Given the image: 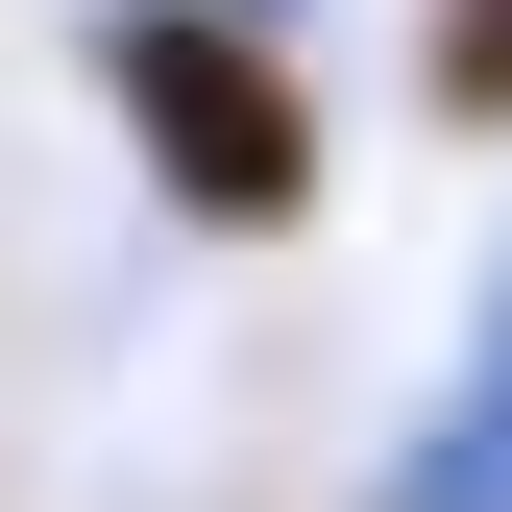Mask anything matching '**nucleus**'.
<instances>
[{"instance_id": "7ed1b4c3", "label": "nucleus", "mask_w": 512, "mask_h": 512, "mask_svg": "<svg viewBox=\"0 0 512 512\" xmlns=\"http://www.w3.org/2000/svg\"><path fill=\"white\" fill-rule=\"evenodd\" d=\"M415 74H439V122H512V0H439Z\"/></svg>"}, {"instance_id": "f03ea898", "label": "nucleus", "mask_w": 512, "mask_h": 512, "mask_svg": "<svg viewBox=\"0 0 512 512\" xmlns=\"http://www.w3.org/2000/svg\"><path fill=\"white\" fill-rule=\"evenodd\" d=\"M366 512H512V269H488V342H464V391H439V439Z\"/></svg>"}, {"instance_id": "f257e3e1", "label": "nucleus", "mask_w": 512, "mask_h": 512, "mask_svg": "<svg viewBox=\"0 0 512 512\" xmlns=\"http://www.w3.org/2000/svg\"><path fill=\"white\" fill-rule=\"evenodd\" d=\"M98 98H122V147H147L171 220H220V244L317 220V98H293V49L244 25V0H122V25H98Z\"/></svg>"}]
</instances>
